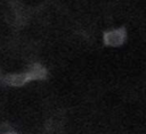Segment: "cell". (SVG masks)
Returning <instances> with one entry per match:
<instances>
[{
	"instance_id": "cell-1",
	"label": "cell",
	"mask_w": 146,
	"mask_h": 134,
	"mask_svg": "<svg viewBox=\"0 0 146 134\" xmlns=\"http://www.w3.org/2000/svg\"><path fill=\"white\" fill-rule=\"evenodd\" d=\"M125 40V31L123 28H117V30H112L104 35V41L107 45L112 47H117L121 45Z\"/></svg>"
},
{
	"instance_id": "cell-2",
	"label": "cell",
	"mask_w": 146,
	"mask_h": 134,
	"mask_svg": "<svg viewBox=\"0 0 146 134\" xmlns=\"http://www.w3.org/2000/svg\"><path fill=\"white\" fill-rule=\"evenodd\" d=\"M30 79L29 77V74L27 73H24V74H14V75H9L5 78V82L9 85H15V86H18V85H22L24 84L25 82H27Z\"/></svg>"
}]
</instances>
